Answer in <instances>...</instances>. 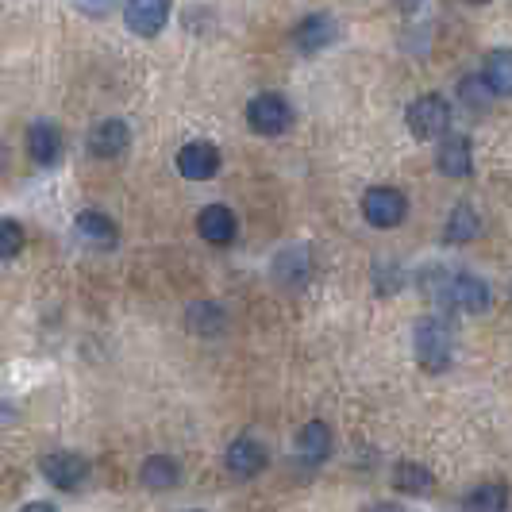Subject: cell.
<instances>
[{
	"label": "cell",
	"instance_id": "1",
	"mask_svg": "<svg viewBox=\"0 0 512 512\" xmlns=\"http://www.w3.org/2000/svg\"><path fill=\"white\" fill-rule=\"evenodd\" d=\"M424 285H428V293L443 301V305L451 308H462V312H486L489 301H493V293H489V285L478 278V274H447V270H428L424 274Z\"/></svg>",
	"mask_w": 512,
	"mask_h": 512
},
{
	"label": "cell",
	"instance_id": "2",
	"mask_svg": "<svg viewBox=\"0 0 512 512\" xmlns=\"http://www.w3.org/2000/svg\"><path fill=\"white\" fill-rule=\"evenodd\" d=\"M451 351H455V339H451V328L439 320V316H428L416 324V362L432 374H443L451 366Z\"/></svg>",
	"mask_w": 512,
	"mask_h": 512
},
{
	"label": "cell",
	"instance_id": "3",
	"mask_svg": "<svg viewBox=\"0 0 512 512\" xmlns=\"http://www.w3.org/2000/svg\"><path fill=\"white\" fill-rule=\"evenodd\" d=\"M405 124H409V131L420 143L443 139V135L451 131V104L443 101V97H436V93L416 97V101L409 104V112H405Z\"/></svg>",
	"mask_w": 512,
	"mask_h": 512
},
{
	"label": "cell",
	"instance_id": "4",
	"mask_svg": "<svg viewBox=\"0 0 512 512\" xmlns=\"http://www.w3.org/2000/svg\"><path fill=\"white\" fill-rule=\"evenodd\" d=\"M362 216H366V224H374V228L382 231L397 228L409 216V197L401 189H393V185H374L362 197Z\"/></svg>",
	"mask_w": 512,
	"mask_h": 512
},
{
	"label": "cell",
	"instance_id": "5",
	"mask_svg": "<svg viewBox=\"0 0 512 512\" xmlns=\"http://www.w3.org/2000/svg\"><path fill=\"white\" fill-rule=\"evenodd\" d=\"M247 124H251L255 135H266V139L270 135H282L293 124V108L278 93H262V97H255V101L247 104Z\"/></svg>",
	"mask_w": 512,
	"mask_h": 512
},
{
	"label": "cell",
	"instance_id": "6",
	"mask_svg": "<svg viewBox=\"0 0 512 512\" xmlns=\"http://www.w3.org/2000/svg\"><path fill=\"white\" fill-rule=\"evenodd\" d=\"M39 470H43V478L54 489H70V493L89 478V462L81 459V455H74V451H51V455H43Z\"/></svg>",
	"mask_w": 512,
	"mask_h": 512
},
{
	"label": "cell",
	"instance_id": "7",
	"mask_svg": "<svg viewBox=\"0 0 512 512\" xmlns=\"http://www.w3.org/2000/svg\"><path fill=\"white\" fill-rule=\"evenodd\" d=\"M170 4L174 0H128V8H124V20L135 35H143V39H154L166 20H170Z\"/></svg>",
	"mask_w": 512,
	"mask_h": 512
},
{
	"label": "cell",
	"instance_id": "8",
	"mask_svg": "<svg viewBox=\"0 0 512 512\" xmlns=\"http://www.w3.org/2000/svg\"><path fill=\"white\" fill-rule=\"evenodd\" d=\"M436 166L439 174H447V178H470V170H474L470 139L466 135H443V143L436 151Z\"/></svg>",
	"mask_w": 512,
	"mask_h": 512
},
{
	"label": "cell",
	"instance_id": "9",
	"mask_svg": "<svg viewBox=\"0 0 512 512\" xmlns=\"http://www.w3.org/2000/svg\"><path fill=\"white\" fill-rule=\"evenodd\" d=\"M220 170V151L212 143H185L178 151V174L189 181H205Z\"/></svg>",
	"mask_w": 512,
	"mask_h": 512
},
{
	"label": "cell",
	"instance_id": "10",
	"mask_svg": "<svg viewBox=\"0 0 512 512\" xmlns=\"http://www.w3.org/2000/svg\"><path fill=\"white\" fill-rule=\"evenodd\" d=\"M266 462H270L266 447L251 436H239L228 447V470L235 478H258V474L266 470Z\"/></svg>",
	"mask_w": 512,
	"mask_h": 512
},
{
	"label": "cell",
	"instance_id": "11",
	"mask_svg": "<svg viewBox=\"0 0 512 512\" xmlns=\"http://www.w3.org/2000/svg\"><path fill=\"white\" fill-rule=\"evenodd\" d=\"M235 231H239V224H235V212H231L228 205L201 208V216H197V235H201L205 243H212V247H228L231 239H235Z\"/></svg>",
	"mask_w": 512,
	"mask_h": 512
},
{
	"label": "cell",
	"instance_id": "12",
	"mask_svg": "<svg viewBox=\"0 0 512 512\" xmlns=\"http://www.w3.org/2000/svg\"><path fill=\"white\" fill-rule=\"evenodd\" d=\"M27 151H31V158L39 166H54L62 158V135H58V128H54L51 120H35L27 128Z\"/></svg>",
	"mask_w": 512,
	"mask_h": 512
},
{
	"label": "cell",
	"instance_id": "13",
	"mask_svg": "<svg viewBox=\"0 0 512 512\" xmlns=\"http://www.w3.org/2000/svg\"><path fill=\"white\" fill-rule=\"evenodd\" d=\"M89 147H93V154L97 158H116V154H124L131 147V131L124 120H101L97 128H93V135H89Z\"/></svg>",
	"mask_w": 512,
	"mask_h": 512
},
{
	"label": "cell",
	"instance_id": "14",
	"mask_svg": "<svg viewBox=\"0 0 512 512\" xmlns=\"http://www.w3.org/2000/svg\"><path fill=\"white\" fill-rule=\"evenodd\" d=\"M335 35H339V27H335L332 16L312 12V16H305V20L297 24V47L305 54H316V51H324L328 43H335Z\"/></svg>",
	"mask_w": 512,
	"mask_h": 512
},
{
	"label": "cell",
	"instance_id": "15",
	"mask_svg": "<svg viewBox=\"0 0 512 512\" xmlns=\"http://www.w3.org/2000/svg\"><path fill=\"white\" fill-rule=\"evenodd\" d=\"M74 231L85 243H97V247H116V239H120L116 224H112L104 212H77Z\"/></svg>",
	"mask_w": 512,
	"mask_h": 512
},
{
	"label": "cell",
	"instance_id": "16",
	"mask_svg": "<svg viewBox=\"0 0 512 512\" xmlns=\"http://www.w3.org/2000/svg\"><path fill=\"white\" fill-rule=\"evenodd\" d=\"M297 451H301L308 462H324L328 455H332V428H328L324 420L305 424L301 436H297Z\"/></svg>",
	"mask_w": 512,
	"mask_h": 512
},
{
	"label": "cell",
	"instance_id": "17",
	"mask_svg": "<svg viewBox=\"0 0 512 512\" xmlns=\"http://www.w3.org/2000/svg\"><path fill=\"white\" fill-rule=\"evenodd\" d=\"M482 81L489 85L493 97H509L512 89V58L509 51H493L486 58V70H482Z\"/></svg>",
	"mask_w": 512,
	"mask_h": 512
},
{
	"label": "cell",
	"instance_id": "18",
	"mask_svg": "<svg viewBox=\"0 0 512 512\" xmlns=\"http://www.w3.org/2000/svg\"><path fill=\"white\" fill-rule=\"evenodd\" d=\"M482 228V220H478V212L470 205H455V212L447 216V228H443V239L447 243H470L474 235Z\"/></svg>",
	"mask_w": 512,
	"mask_h": 512
},
{
	"label": "cell",
	"instance_id": "19",
	"mask_svg": "<svg viewBox=\"0 0 512 512\" xmlns=\"http://www.w3.org/2000/svg\"><path fill=\"white\" fill-rule=\"evenodd\" d=\"M178 478H181V470L170 455H154V459L143 462V486L147 489H174Z\"/></svg>",
	"mask_w": 512,
	"mask_h": 512
},
{
	"label": "cell",
	"instance_id": "20",
	"mask_svg": "<svg viewBox=\"0 0 512 512\" xmlns=\"http://www.w3.org/2000/svg\"><path fill=\"white\" fill-rule=\"evenodd\" d=\"M509 509V493L505 486H478L466 493V501H462V512H505Z\"/></svg>",
	"mask_w": 512,
	"mask_h": 512
},
{
	"label": "cell",
	"instance_id": "21",
	"mask_svg": "<svg viewBox=\"0 0 512 512\" xmlns=\"http://www.w3.org/2000/svg\"><path fill=\"white\" fill-rule=\"evenodd\" d=\"M393 486L405 489V493H432L436 478H432V470L420 466V462H397V470H393Z\"/></svg>",
	"mask_w": 512,
	"mask_h": 512
},
{
	"label": "cell",
	"instance_id": "22",
	"mask_svg": "<svg viewBox=\"0 0 512 512\" xmlns=\"http://www.w3.org/2000/svg\"><path fill=\"white\" fill-rule=\"evenodd\" d=\"M459 101L466 104V108H474V112H486L489 101H493V93H489V85L482 81V74H478V77H462Z\"/></svg>",
	"mask_w": 512,
	"mask_h": 512
},
{
	"label": "cell",
	"instance_id": "23",
	"mask_svg": "<svg viewBox=\"0 0 512 512\" xmlns=\"http://www.w3.org/2000/svg\"><path fill=\"white\" fill-rule=\"evenodd\" d=\"M24 251V228L16 220H0V258H16Z\"/></svg>",
	"mask_w": 512,
	"mask_h": 512
},
{
	"label": "cell",
	"instance_id": "24",
	"mask_svg": "<svg viewBox=\"0 0 512 512\" xmlns=\"http://www.w3.org/2000/svg\"><path fill=\"white\" fill-rule=\"evenodd\" d=\"M74 4H77V12H85V16H108L120 0H74ZM124 4H128V0H124Z\"/></svg>",
	"mask_w": 512,
	"mask_h": 512
},
{
	"label": "cell",
	"instance_id": "25",
	"mask_svg": "<svg viewBox=\"0 0 512 512\" xmlns=\"http://www.w3.org/2000/svg\"><path fill=\"white\" fill-rule=\"evenodd\" d=\"M362 512H409L405 505H389V501H382V505H370V509H362Z\"/></svg>",
	"mask_w": 512,
	"mask_h": 512
},
{
	"label": "cell",
	"instance_id": "26",
	"mask_svg": "<svg viewBox=\"0 0 512 512\" xmlns=\"http://www.w3.org/2000/svg\"><path fill=\"white\" fill-rule=\"evenodd\" d=\"M20 512H54V509L47 505V501H35V505H24Z\"/></svg>",
	"mask_w": 512,
	"mask_h": 512
},
{
	"label": "cell",
	"instance_id": "27",
	"mask_svg": "<svg viewBox=\"0 0 512 512\" xmlns=\"http://www.w3.org/2000/svg\"><path fill=\"white\" fill-rule=\"evenodd\" d=\"M470 4H486V0H470Z\"/></svg>",
	"mask_w": 512,
	"mask_h": 512
}]
</instances>
